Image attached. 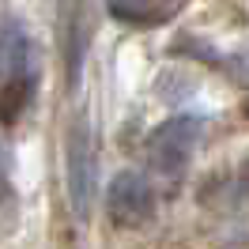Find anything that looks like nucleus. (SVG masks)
<instances>
[{
  "mask_svg": "<svg viewBox=\"0 0 249 249\" xmlns=\"http://www.w3.org/2000/svg\"><path fill=\"white\" fill-rule=\"evenodd\" d=\"M196 140H200V117L193 113H178L166 124H159L147 140V159L159 174L166 178H178V174L189 166V159L196 151Z\"/></svg>",
  "mask_w": 249,
  "mask_h": 249,
  "instance_id": "1",
  "label": "nucleus"
},
{
  "mask_svg": "<svg viewBox=\"0 0 249 249\" xmlns=\"http://www.w3.org/2000/svg\"><path fill=\"white\" fill-rule=\"evenodd\" d=\"M31 46L19 19H4V124H16L19 109L31 98Z\"/></svg>",
  "mask_w": 249,
  "mask_h": 249,
  "instance_id": "2",
  "label": "nucleus"
},
{
  "mask_svg": "<svg viewBox=\"0 0 249 249\" xmlns=\"http://www.w3.org/2000/svg\"><path fill=\"white\" fill-rule=\"evenodd\" d=\"M106 215L117 231H143L155 219V193H151V185L132 170L113 174L109 196H106Z\"/></svg>",
  "mask_w": 249,
  "mask_h": 249,
  "instance_id": "3",
  "label": "nucleus"
},
{
  "mask_svg": "<svg viewBox=\"0 0 249 249\" xmlns=\"http://www.w3.org/2000/svg\"><path fill=\"white\" fill-rule=\"evenodd\" d=\"M64 162H68V200L72 212L79 219L91 215V200H94V140H91V124L76 121L68 128V147H64Z\"/></svg>",
  "mask_w": 249,
  "mask_h": 249,
  "instance_id": "4",
  "label": "nucleus"
}]
</instances>
